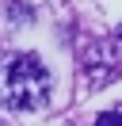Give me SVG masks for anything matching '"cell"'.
<instances>
[{
	"label": "cell",
	"mask_w": 122,
	"mask_h": 126,
	"mask_svg": "<svg viewBox=\"0 0 122 126\" xmlns=\"http://www.w3.org/2000/svg\"><path fill=\"white\" fill-rule=\"evenodd\" d=\"M95 126H122V111H103L95 118Z\"/></svg>",
	"instance_id": "obj_3"
},
{
	"label": "cell",
	"mask_w": 122,
	"mask_h": 126,
	"mask_svg": "<svg viewBox=\"0 0 122 126\" xmlns=\"http://www.w3.org/2000/svg\"><path fill=\"white\" fill-rule=\"evenodd\" d=\"M0 92L12 111H42L50 99V73H46L42 57L15 54L0 69Z\"/></svg>",
	"instance_id": "obj_1"
},
{
	"label": "cell",
	"mask_w": 122,
	"mask_h": 126,
	"mask_svg": "<svg viewBox=\"0 0 122 126\" xmlns=\"http://www.w3.org/2000/svg\"><path fill=\"white\" fill-rule=\"evenodd\" d=\"M80 69H84V80L88 88H103L111 80H118V54H114V42H88L80 54Z\"/></svg>",
	"instance_id": "obj_2"
},
{
	"label": "cell",
	"mask_w": 122,
	"mask_h": 126,
	"mask_svg": "<svg viewBox=\"0 0 122 126\" xmlns=\"http://www.w3.org/2000/svg\"><path fill=\"white\" fill-rule=\"evenodd\" d=\"M114 42H122V27H114Z\"/></svg>",
	"instance_id": "obj_4"
}]
</instances>
